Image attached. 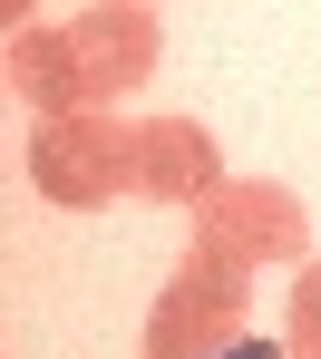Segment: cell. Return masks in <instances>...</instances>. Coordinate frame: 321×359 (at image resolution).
<instances>
[{
  "mask_svg": "<svg viewBox=\"0 0 321 359\" xmlns=\"http://www.w3.org/2000/svg\"><path fill=\"white\" fill-rule=\"evenodd\" d=\"M234 359H263V350H234Z\"/></svg>",
  "mask_w": 321,
  "mask_h": 359,
  "instance_id": "6da1fadb",
  "label": "cell"
}]
</instances>
